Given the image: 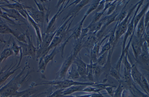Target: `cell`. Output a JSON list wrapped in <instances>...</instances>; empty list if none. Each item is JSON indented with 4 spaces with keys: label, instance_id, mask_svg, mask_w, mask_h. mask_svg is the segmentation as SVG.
Returning <instances> with one entry per match:
<instances>
[{
    "label": "cell",
    "instance_id": "c3c4849f",
    "mask_svg": "<svg viewBox=\"0 0 149 97\" xmlns=\"http://www.w3.org/2000/svg\"><path fill=\"white\" fill-rule=\"evenodd\" d=\"M116 87L115 85L107 87L105 88L104 89L107 91V94H109L111 97H112L115 92V90L113 89V88Z\"/></svg>",
    "mask_w": 149,
    "mask_h": 97
},
{
    "label": "cell",
    "instance_id": "d6986e66",
    "mask_svg": "<svg viewBox=\"0 0 149 97\" xmlns=\"http://www.w3.org/2000/svg\"><path fill=\"white\" fill-rule=\"evenodd\" d=\"M149 6V1H148L144 6L140 12L137 14L134 18V31H135L137 25L142 17L145 14L146 11L148 9Z\"/></svg>",
    "mask_w": 149,
    "mask_h": 97
},
{
    "label": "cell",
    "instance_id": "f6af8a7d",
    "mask_svg": "<svg viewBox=\"0 0 149 97\" xmlns=\"http://www.w3.org/2000/svg\"><path fill=\"white\" fill-rule=\"evenodd\" d=\"M89 29L87 27L85 28H82L79 37V40L81 41L87 35L89 32Z\"/></svg>",
    "mask_w": 149,
    "mask_h": 97
},
{
    "label": "cell",
    "instance_id": "5bb4252c",
    "mask_svg": "<svg viewBox=\"0 0 149 97\" xmlns=\"http://www.w3.org/2000/svg\"><path fill=\"white\" fill-rule=\"evenodd\" d=\"M130 73L133 81L138 84L145 93L141 83L142 74L139 71L135 64L132 66Z\"/></svg>",
    "mask_w": 149,
    "mask_h": 97
},
{
    "label": "cell",
    "instance_id": "8d00e7d4",
    "mask_svg": "<svg viewBox=\"0 0 149 97\" xmlns=\"http://www.w3.org/2000/svg\"><path fill=\"white\" fill-rule=\"evenodd\" d=\"M64 89H57L49 95L46 97H63V91Z\"/></svg>",
    "mask_w": 149,
    "mask_h": 97
},
{
    "label": "cell",
    "instance_id": "2e32d148",
    "mask_svg": "<svg viewBox=\"0 0 149 97\" xmlns=\"http://www.w3.org/2000/svg\"><path fill=\"white\" fill-rule=\"evenodd\" d=\"M1 9L4 10L9 17L14 18L15 20L24 22L25 19L18 11L12 9H6L0 6Z\"/></svg>",
    "mask_w": 149,
    "mask_h": 97
},
{
    "label": "cell",
    "instance_id": "f5cc1de1",
    "mask_svg": "<svg viewBox=\"0 0 149 97\" xmlns=\"http://www.w3.org/2000/svg\"><path fill=\"white\" fill-rule=\"evenodd\" d=\"M65 1V0H59L58 3L57 4V5L56 6V8H58L60 6V5L61 4H62Z\"/></svg>",
    "mask_w": 149,
    "mask_h": 97
},
{
    "label": "cell",
    "instance_id": "ee69618b",
    "mask_svg": "<svg viewBox=\"0 0 149 97\" xmlns=\"http://www.w3.org/2000/svg\"><path fill=\"white\" fill-rule=\"evenodd\" d=\"M112 85L108 83H97L95 84L92 85V86L100 89L103 90L105 88L107 87L112 86Z\"/></svg>",
    "mask_w": 149,
    "mask_h": 97
},
{
    "label": "cell",
    "instance_id": "603a6c76",
    "mask_svg": "<svg viewBox=\"0 0 149 97\" xmlns=\"http://www.w3.org/2000/svg\"><path fill=\"white\" fill-rule=\"evenodd\" d=\"M124 76L125 82L130 89H132L133 84L134 83L131 76L130 72L127 71L124 67Z\"/></svg>",
    "mask_w": 149,
    "mask_h": 97
},
{
    "label": "cell",
    "instance_id": "e575fe53",
    "mask_svg": "<svg viewBox=\"0 0 149 97\" xmlns=\"http://www.w3.org/2000/svg\"><path fill=\"white\" fill-rule=\"evenodd\" d=\"M102 90H103L102 89L93 86H87L83 89L81 91L88 93L95 92L98 93Z\"/></svg>",
    "mask_w": 149,
    "mask_h": 97
},
{
    "label": "cell",
    "instance_id": "11a10c76",
    "mask_svg": "<svg viewBox=\"0 0 149 97\" xmlns=\"http://www.w3.org/2000/svg\"><path fill=\"white\" fill-rule=\"evenodd\" d=\"M135 96V97H137L136 96Z\"/></svg>",
    "mask_w": 149,
    "mask_h": 97
},
{
    "label": "cell",
    "instance_id": "bcb514c9",
    "mask_svg": "<svg viewBox=\"0 0 149 97\" xmlns=\"http://www.w3.org/2000/svg\"><path fill=\"white\" fill-rule=\"evenodd\" d=\"M34 1L37 6L38 9L40 11L45 13L48 10L44 5L38 2L36 0H34Z\"/></svg>",
    "mask_w": 149,
    "mask_h": 97
},
{
    "label": "cell",
    "instance_id": "6da1fadb",
    "mask_svg": "<svg viewBox=\"0 0 149 97\" xmlns=\"http://www.w3.org/2000/svg\"><path fill=\"white\" fill-rule=\"evenodd\" d=\"M26 67L25 66L18 75H16L6 84L0 88V95L7 97L14 96H21L28 92L29 89L18 92V90L29 75L28 73L24 76L23 75Z\"/></svg>",
    "mask_w": 149,
    "mask_h": 97
},
{
    "label": "cell",
    "instance_id": "8fae6325",
    "mask_svg": "<svg viewBox=\"0 0 149 97\" xmlns=\"http://www.w3.org/2000/svg\"><path fill=\"white\" fill-rule=\"evenodd\" d=\"M141 68L148 71L149 69V53L148 52H142L136 60Z\"/></svg>",
    "mask_w": 149,
    "mask_h": 97
},
{
    "label": "cell",
    "instance_id": "7a4b0ae2",
    "mask_svg": "<svg viewBox=\"0 0 149 97\" xmlns=\"http://www.w3.org/2000/svg\"><path fill=\"white\" fill-rule=\"evenodd\" d=\"M97 83L77 81L67 79L60 80H54L53 81L43 82L39 84L33 85V87L40 85H48L52 86L57 89H64L75 85L92 86L96 84Z\"/></svg>",
    "mask_w": 149,
    "mask_h": 97
},
{
    "label": "cell",
    "instance_id": "ab89813d",
    "mask_svg": "<svg viewBox=\"0 0 149 97\" xmlns=\"http://www.w3.org/2000/svg\"><path fill=\"white\" fill-rule=\"evenodd\" d=\"M90 61L93 63H97V56L95 51L93 49L90 50Z\"/></svg>",
    "mask_w": 149,
    "mask_h": 97
},
{
    "label": "cell",
    "instance_id": "d4e9b609",
    "mask_svg": "<svg viewBox=\"0 0 149 97\" xmlns=\"http://www.w3.org/2000/svg\"><path fill=\"white\" fill-rule=\"evenodd\" d=\"M79 77L76 65L75 64L72 65L71 69L68 72V76L67 79L73 80L77 79Z\"/></svg>",
    "mask_w": 149,
    "mask_h": 97
},
{
    "label": "cell",
    "instance_id": "4dcf8cb0",
    "mask_svg": "<svg viewBox=\"0 0 149 97\" xmlns=\"http://www.w3.org/2000/svg\"><path fill=\"white\" fill-rule=\"evenodd\" d=\"M109 75L119 81H120V73L114 68H111L109 73Z\"/></svg>",
    "mask_w": 149,
    "mask_h": 97
},
{
    "label": "cell",
    "instance_id": "4316f807",
    "mask_svg": "<svg viewBox=\"0 0 149 97\" xmlns=\"http://www.w3.org/2000/svg\"><path fill=\"white\" fill-rule=\"evenodd\" d=\"M108 53V51H107L98 58L96 63L98 65L103 67L105 65L107 60Z\"/></svg>",
    "mask_w": 149,
    "mask_h": 97
},
{
    "label": "cell",
    "instance_id": "e0dca14e",
    "mask_svg": "<svg viewBox=\"0 0 149 97\" xmlns=\"http://www.w3.org/2000/svg\"><path fill=\"white\" fill-rule=\"evenodd\" d=\"M65 37L63 36H55L53 38L49 46L42 57L47 54L50 50L58 46Z\"/></svg>",
    "mask_w": 149,
    "mask_h": 97
},
{
    "label": "cell",
    "instance_id": "681fc988",
    "mask_svg": "<svg viewBox=\"0 0 149 97\" xmlns=\"http://www.w3.org/2000/svg\"><path fill=\"white\" fill-rule=\"evenodd\" d=\"M149 10L144 15V23L145 28L149 25Z\"/></svg>",
    "mask_w": 149,
    "mask_h": 97
},
{
    "label": "cell",
    "instance_id": "7c38bea8",
    "mask_svg": "<svg viewBox=\"0 0 149 97\" xmlns=\"http://www.w3.org/2000/svg\"><path fill=\"white\" fill-rule=\"evenodd\" d=\"M90 0H81V1L77 5H75V6L70 11L66 16L63 19L60 25H61L67 19L71 16H74L77 15V14H76L84 7L87 4L90 2Z\"/></svg>",
    "mask_w": 149,
    "mask_h": 97
},
{
    "label": "cell",
    "instance_id": "4fadbf2b",
    "mask_svg": "<svg viewBox=\"0 0 149 97\" xmlns=\"http://www.w3.org/2000/svg\"><path fill=\"white\" fill-rule=\"evenodd\" d=\"M26 13L27 15V19L31 25L34 28L36 36V42L37 47H38L42 42V34L41 33L40 24L36 23L30 16L26 10H25Z\"/></svg>",
    "mask_w": 149,
    "mask_h": 97
},
{
    "label": "cell",
    "instance_id": "60d3db41",
    "mask_svg": "<svg viewBox=\"0 0 149 97\" xmlns=\"http://www.w3.org/2000/svg\"><path fill=\"white\" fill-rule=\"evenodd\" d=\"M106 0L100 1L96 8L94 11V14L100 12V11L102 10L104 8Z\"/></svg>",
    "mask_w": 149,
    "mask_h": 97
},
{
    "label": "cell",
    "instance_id": "f546056e",
    "mask_svg": "<svg viewBox=\"0 0 149 97\" xmlns=\"http://www.w3.org/2000/svg\"><path fill=\"white\" fill-rule=\"evenodd\" d=\"M128 53L125 54L122 60V62L124 65V67L126 70L128 72H130L132 66L130 63L129 61L127 59Z\"/></svg>",
    "mask_w": 149,
    "mask_h": 97
},
{
    "label": "cell",
    "instance_id": "d590c367",
    "mask_svg": "<svg viewBox=\"0 0 149 97\" xmlns=\"http://www.w3.org/2000/svg\"><path fill=\"white\" fill-rule=\"evenodd\" d=\"M141 83L145 93L149 94V84L147 79L142 75L141 76Z\"/></svg>",
    "mask_w": 149,
    "mask_h": 97
},
{
    "label": "cell",
    "instance_id": "7bdbcfd3",
    "mask_svg": "<svg viewBox=\"0 0 149 97\" xmlns=\"http://www.w3.org/2000/svg\"><path fill=\"white\" fill-rule=\"evenodd\" d=\"M131 94L135 96L131 90L128 89H123L121 94V97H131Z\"/></svg>",
    "mask_w": 149,
    "mask_h": 97
},
{
    "label": "cell",
    "instance_id": "7dc6e473",
    "mask_svg": "<svg viewBox=\"0 0 149 97\" xmlns=\"http://www.w3.org/2000/svg\"><path fill=\"white\" fill-rule=\"evenodd\" d=\"M133 87L135 90V91L137 94H138L141 97H149V94L145 93L143 92L135 86L134 83L133 85Z\"/></svg>",
    "mask_w": 149,
    "mask_h": 97
},
{
    "label": "cell",
    "instance_id": "44dd1931",
    "mask_svg": "<svg viewBox=\"0 0 149 97\" xmlns=\"http://www.w3.org/2000/svg\"><path fill=\"white\" fill-rule=\"evenodd\" d=\"M82 43L81 41L79 38L74 40V43L72 50L74 59L77 56V54L80 53V51L82 48Z\"/></svg>",
    "mask_w": 149,
    "mask_h": 97
},
{
    "label": "cell",
    "instance_id": "8992f818",
    "mask_svg": "<svg viewBox=\"0 0 149 97\" xmlns=\"http://www.w3.org/2000/svg\"><path fill=\"white\" fill-rule=\"evenodd\" d=\"M61 52L59 47L57 46L54 48L53 51L49 54H47L44 56L41 57L39 59L38 63V70L42 71L43 73L45 72L47 64L51 61L53 62V59L55 56L58 52Z\"/></svg>",
    "mask_w": 149,
    "mask_h": 97
},
{
    "label": "cell",
    "instance_id": "30bf717a",
    "mask_svg": "<svg viewBox=\"0 0 149 97\" xmlns=\"http://www.w3.org/2000/svg\"><path fill=\"white\" fill-rule=\"evenodd\" d=\"M16 64L12 68L11 66H12V64H11L10 67L7 69L4 70V69H3L0 71V87L2 86V85H3L10 77L21 67V66H19V67L16 68L13 70V68Z\"/></svg>",
    "mask_w": 149,
    "mask_h": 97
},
{
    "label": "cell",
    "instance_id": "d6a6232c",
    "mask_svg": "<svg viewBox=\"0 0 149 97\" xmlns=\"http://www.w3.org/2000/svg\"><path fill=\"white\" fill-rule=\"evenodd\" d=\"M111 47V45L107 39L105 44L102 46L101 50L98 55V58L105 52L109 51Z\"/></svg>",
    "mask_w": 149,
    "mask_h": 97
},
{
    "label": "cell",
    "instance_id": "ffe728a7",
    "mask_svg": "<svg viewBox=\"0 0 149 97\" xmlns=\"http://www.w3.org/2000/svg\"><path fill=\"white\" fill-rule=\"evenodd\" d=\"M145 14L139 20L138 24L137 29V36L139 38H143L145 31L144 23Z\"/></svg>",
    "mask_w": 149,
    "mask_h": 97
},
{
    "label": "cell",
    "instance_id": "52a82bcc",
    "mask_svg": "<svg viewBox=\"0 0 149 97\" xmlns=\"http://www.w3.org/2000/svg\"><path fill=\"white\" fill-rule=\"evenodd\" d=\"M66 0L64 1L61 4V6L56 13L52 17L51 19L49 21L47 24L46 32L45 33H48L52 32H53L54 29L56 22L57 20L59 18L61 13L66 9L67 8L66 7L68 3L69 2L70 0H68L64 7L63 8V4Z\"/></svg>",
    "mask_w": 149,
    "mask_h": 97
},
{
    "label": "cell",
    "instance_id": "277c9868",
    "mask_svg": "<svg viewBox=\"0 0 149 97\" xmlns=\"http://www.w3.org/2000/svg\"><path fill=\"white\" fill-rule=\"evenodd\" d=\"M57 30L48 33H42V42L40 45L37 47L36 57L38 60L43 55L49 46L53 38L55 36Z\"/></svg>",
    "mask_w": 149,
    "mask_h": 97
},
{
    "label": "cell",
    "instance_id": "b9f144b4",
    "mask_svg": "<svg viewBox=\"0 0 149 97\" xmlns=\"http://www.w3.org/2000/svg\"><path fill=\"white\" fill-rule=\"evenodd\" d=\"M100 1V0L97 1L92 4L86 12V14L88 15L94 11L96 8Z\"/></svg>",
    "mask_w": 149,
    "mask_h": 97
},
{
    "label": "cell",
    "instance_id": "cb8c5ba5",
    "mask_svg": "<svg viewBox=\"0 0 149 97\" xmlns=\"http://www.w3.org/2000/svg\"><path fill=\"white\" fill-rule=\"evenodd\" d=\"M93 76L98 81L101 75L103 73L102 67L98 65L96 63H93Z\"/></svg>",
    "mask_w": 149,
    "mask_h": 97
},
{
    "label": "cell",
    "instance_id": "9c48e42d",
    "mask_svg": "<svg viewBox=\"0 0 149 97\" xmlns=\"http://www.w3.org/2000/svg\"><path fill=\"white\" fill-rule=\"evenodd\" d=\"M30 10L27 12L32 19L37 23L39 24L41 23L42 30V24L45 20V13L39 11L35 8H31Z\"/></svg>",
    "mask_w": 149,
    "mask_h": 97
},
{
    "label": "cell",
    "instance_id": "f1b7e54d",
    "mask_svg": "<svg viewBox=\"0 0 149 97\" xmlns=\"http://www.w3.org/2000/svg\"><path fill=\"white\" fill-rule=\"evenodd\" d=\"M1 7H6L10 9H12L16 10L18 11L25 8L24 6H23L21 4L17 2L15 3H8L5 5L1 6Z\"/></svg>",
    "mask_w": 149,
    "mask_h": 97
},
{
    "label": "cell",
    "instance_id": "74e56055",
    "mask_svg": "<svg viewBox=\"0 0 149 97\" xmlns=\"http://www.w3.org/2000/svg\"><path fill=\"white\" fill-rule=\"evenodd\" d=\"M118 1H113L108 8L107 13V15H109L112 14L116 8V2Z\"/></svg>",
    "mask_w": 149,
    "mask_h": 97
},
{
    "label": "cell",
    "instance_id": "ba28073f",
    "mask_svg": "<svg viewBox=\"0 0 149 97\" xmlns=\"http://www.w3.org/2000/svg\"><path fill=\"white\" fill-rule=\"evenodd\" d=\"M144 40L143 38L140 39L134 34L133 36L130 45L135 60L141 53V44Z\"/></svg>",
    "mask_w": 149,
    "mask_h": 97
},
{
    "label": "cell",
    "instance_id": "f35d334b",
    "mask_svg": "<svg viewBox=\"0 0 149 97\" xmlns=\"http://www.w3.org/2000/svg\"><path fill=\"white\" fill-rule=\"evenodd\" d=\"M14 53L15 54V56L17 55L20 51L21 47H20L14 41L13 42L11 48Z\"/></svg>",
    "mask_w": 149,
    "mask_h": 97
},
{
    "label": "cell",
    "instance_id": "836d02e7",
    "mask_svg": "<svg viewBox=\"0 0 149 97\" xmlns=\"http://www.w3.org/2000/svg\"><path fill=\"white\" fill-rule=\"evenodd\" d=\"M119 83L112 97H121L122 93L124 89L123 86L121 81H119Z\"/></svg>",
    "mask_w": 149,
    "mask_h": 97
},
{
    "label": "cell",
    "instance_id": "484cf974",
    "mask_svg": "<svg viewBox=\"0 0 149 97\" xmlns=\"http://www.w3.org/2000/svg\"><path fill=\"white\" fill-rule=\"evenodd\" d=\"M13 52L11 48L4 49L0 54V63L12 55Z\"/></svg>",
    "mask_w": 149,
    "mask_h": 97
},
{
    "label": "cell",
    "instance_id": "83f0119b",
    "mask_svg": "<svg viewBox=\"0 0 149 97\" xmlns=\"http://www.w3.org/2000/svg\"><path fill=\"white\" fill-rule=\"evenodd\" d=\"M93 64V63L90 61V64H87V74L86 77L89 81H90L92 82H93L94 80Z\"/></svg>",
    "mask_w": 149,
    "mask_h": 97
},
{
    "label": "cell",
    "instance_id": "7402d4cb",
    "mask_svg": "<svg viewBox=\"0 0 149 97\" xmlns=\"http://www.w3.org/2000/svg\"><path fill=\"white\" fill-rule=\"evenodd\" d=\"M0 33L1 34H11L16 38L18 36L15 31L11 29L7 25L2 21L0 22Z\"/></svg>",
    "mask_w": 149,
    "mask_h": 97
},
{
    "label": "cell",
    "instance_id": "1f68e13d",
    "mask_svg": "<svg viewBox=\"0 0 149 97\" xmlns=\"http://www.w3.org/2000/svg\"><path fill=\"white\" fill-rule=\"evenodd\" d=\"M130 1L127 2L125 5L122 9L120 13L118 15V17L117 20V22L119 23L121 22L125 17L127 14V12L125 10L127 5L128 4Z\"/></svg>",
    "mask_w": 149,
    "mask_h": 97
},
{
    "label": "cell",
    "instance_id": "3957f363",
    "mask_svg": "<svg viewBox=\"0 0 149 97\" xmlns=\"http://www.w3.org/2000/svg\"><path fill=\"white\" fill-rule=\"evenodd\" d=\"M140 1L137 3L129 10L125 18L120 23L117 22L115 31V39L114 45H116L118 40L123 34L125 33L128 26L132 17L131 15L134 9L136 8Z\"/></svg>",
    "mask_w": 149,
    "mask_h": 97
},
{
    "label": "cell",
    "instance_id": "9a60e30c",
    "mask_svg": "<svg viewBox=\"0 0 149 97\" xmlns=\"http://www.w3.org/2000/svg\"><path fill=\"white\" fill-rule=\"evenodd\" d=\"M26 35L28 39L27 43L28 48V56L34 59L36 57L37 47L33 45L32 38V36L30 35L28 30L26 31Z\"/></svg>",
    "mask_w": 149,
    "mask_h": 97
},
{
    "label": "cell",
    "instance_id": "f907efd6",
    "mask_svg": "<svg viewBox=\"0 0 149 97\" xmlns=\"http://www.w3.org/2000/svg\"><path fill=\"white\" fill-rule=\"evenodd\" d=\"M26 34L24 33H21L19 35L17 38L18 41L24 43H27L25 39V36Z\"/></svg>",
    "mask_w": 149,
    "mask_h": 97
},
{
    "label": "cell",
    "instance_id": "816d5d0a",
    "mask_svg": "<svg viewBox=\"0 0 149 97\" xmlns=\"http://www.w3.org/2000/svg\"><path fill=\"white\" fill-rule=\"evenodd\" d=\"M107 94L106 93L101 94L100 92L93 94L91 96V97H105L103 96V95Z\"/></svg>",
    "mask_w": 149,
    "mask_h": 97
},
{
    "label": "cell",
    "instance_id": "5b68a950",
    "mask_svg": "<svg viewBox=\"0 0 149 97\" xmlns=\"http://www.w3.org/2000/svg\"><path fill=\"white\" fill-rule=\"evenodd\" d=\"M74 60L72 52L68 54L66 57L58 71L56 73L55 80H60L65 79L66 74Z\"/></svg>",
    "mask_w": 149,
    "mask_h": 97
},
{
    "label": "cell",
    "instance_id": "db71d44e",
    "mask_svg": "<svg viewBox=\"0 0 149 97\" xmlns=\"http://www.w3.org/2000/svg\"><path fill=\"white\" fill-rule=\"evenodd\" d=\"M0 42H4L5 43V40H2L0 38Z\"/></svg>",
    "mask_w": 149,
    "mask_h": 97
},
{
    "label": "cell",
    "instance_id": "ac0fdd59",
    "mask_svg": "<svg viewBox=\"0 0 149 97\" xmlns=\"http://www.w3.org/2000/svg\"><path fill=\"white\" fill-rule=\"evenodd\" d=\"M87 86L83 85H75L71 86L68 88L64 89L63 95H69L77 92L81 91L84 88Z\"/></svg>",
    "mask_w": 149,
    "mask_h": 97
}]
</instances>
